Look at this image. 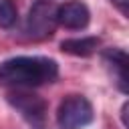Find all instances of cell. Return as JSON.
Listing matches in <instances>:
<instances>
[{
	"label": "cell",
	"instance_id": "cell-9",
	"mask_svg": "<svg viewBox=\"0 0 129 129\" xmlns=\"http://www.w3.org/2000/svg\"><path fill=\"white\" fill-rule=\"evenodd\" d=\"M111 4H113V6H115L123 16H127V14H129V10H127V8H129V0H111Z\"/></svg>",
	"mask_w": 129,
	"mask_h": 129
},
{
	"label": "cell",
	"instance_id": "cell-2",
	"mask_svg": "<svg viewBox=\"0 0 129 129\" xmlns=\"http://www.w3.org/2000/svg\"><path fill=\"white\" fill-rule=\"evenodd\" d=\"M6 101L28 123L30 129H46L48 105L40 95L30 89H12L6 93Z\"/></svg>",
	"mask_w": 129,
	"mask_h": 129
},
{
	"label": "cell",
	"instance_id": "cell-7",
	"mask_svg": "<svg viewBox=\"0 0 129 129\" xmlns=\"http://www.w3.org/2000/svg\"><path fill=\"white\" fill-rule=\"evenodd\" d=\"M101 40L97 36H81V38H67L60 42V50L75 56H91L97 52Z\"/></svg>",
	"mask_w": 129,
	"mask_h": 129
},
{
	"label": "cell",
	"instance_id": "cell-1",
	"mask_svg": "<svg viewBox=\"0 0 129 129\" xmlns=\"http://www.w3.org/2000/svg\"><path fill=\"white\" fill-rule=\"evenodd\" d=\"M58 64L48 56H12L0 62V85L12 89H34L54 83Z\"/></svg>",
	"mask_w": 129,
	"mask_h": 129
},
{
	"label": "cell",
	"instance_id": "cell-10",
	"mask_svg": "<svg viewBox=\"0 0 129 129\" xmlns=\"http://www.w3.org/2000/svg\"><path fill=\"white\" fill-rule=\"evenodd\" d=\"M121 119H123V125L127 127V103H125L123 109H121Z\"/></svg>",
	"mask_w": 129,
	"mask_h": 129
},
{
	"label": "cell",
	"instance_id": "cell-3",
	"mask_svg": "<svg viewBox=\"0 0 129 129\" xmlns=\"http://www.w3.org/2000/svg\"><path fill=\"white\" fill-rule=\"evenodd\" d=\"M95 111L87 97L83 95H67L56 109V123L60 129H83L93 123Z\"/></svg>",
	"mask_w": 129,
	"mask_h": 129
},
{
	"label": "cell",
	"instance_id": "cell-6",
	"mask_svg": "<svg viewBox=\"0 0 129 129\" xmlns=\"http://www.w3.org/2000/svg\"><path fill=\"white\" fill-rule=\"evenodd\" d=\"M103 62L111 73L113 83L121 93L129 91V77H127V54L123 48H107L103 52Z\"/></svg>",
	"mask_w": 129,
	"mask_h": 129
},
{
	"label": "cell",
	"instance_id": "cell-8",
	"mask_svg": "<svg viewBox=\"0 0 129 129\" xmlns=\"http://www.w3.org/2000/svg\"><path fill=\"white\" fill-rule=\"evenodd\" d=\"M18 22V8L14 0H0V28L10 30Z\"/></svg>",
	"mask_w": 129,
	"mask_h": 129
},
{
	"label": "cell",
	"instance_id": "cell-4",
	"mask_svg": "<svg viewBox=\"0 0 129 129\" xmlns=\"http://www.w3.org/2000/svg\"><path fill=\"white\" fill-rule=\"evenodd\" d=\"M56 26V4L52 0H36L28 10L24 34L32 40H44L54 34Z\"/></svg>",
	"mask_w": 129,
	"mask_h": 129
},
{
	"label": "cell",
	"instance_id": "cell-5",
	"mask_svg": "<svg viewBox=\"0 0 129 129\" xmlns=\"http://www.w3.org/2000/svg\"><path fill=\"white\" fill-rule=\"evenodd\" d=\"M91 20L89 6L81 0H69L56 6V24L69 30H83Z\"/></svg>",
	"mask_w": 129,
	"mask_h": 129
}]
</instances>
